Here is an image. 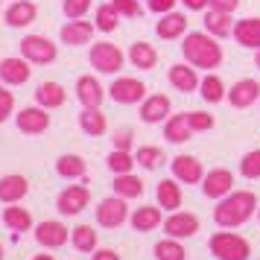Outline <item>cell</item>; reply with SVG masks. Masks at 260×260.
Returning <instances> with one entry per match:
<instances>
[{
	"label": "cell",
	"instance_id": "obj_1",
	"mask_svg": "<svg viewBox=\"0 0 260 260\" xmlns=\"http://www.w3.org/2000/svg\"><path fill=\"white\" fill-rule=\"evenodd\" d=\"M181 50H184V59L193 68L211 71V68H219V61H222V47L211 38V32H190V36H184Z\"/></svg>",
	"mask_w": 260,
	"mask_h": 260
},
{
	"label": "cell",
	"instance_id": "obj_2",
	"mask_svg": "<svg viewBox=\"0 0 260 260\" xmlns=\"http://www.w3.org/2000/svg\"><path fill=\"white\" fill-rule=\"evenodd\" d=\"M254 208H257L254 193L240 190V193H231L228 199H222L216 205L213 219H216V225H222V228H237V225H243L248 216L254 213Z\"/></svg>",
	"mask_w": 260,
	"mask_h": 260
},
{
	"label": "cell",
	"instance_id": "obj_3",
	"mask_svg": "<svg viewBox=\"0 0 260 260\" xmlns=\"http://www.w3.org/2000/svg\"><path fill=\"white\" fill-rule=\"evenodd\" d=\"M211 251L219 260H248L251 246H248L246 237L231 234V231H219L211 237Z\"/></svg>",
	"mask_w": 260,
	"mask_h": 260
},
{
	"label": "cell",
	"instance_id": "obj_4",
	"mask_svg": "<svg viewBox=\"0 0 260 260\" xmlns=\"http://www.w3.org/2000/svg\"><path fill=\"white\" fill-rule=\"evenodd\" d=\"M123 61H126V56H123V50H120L117 44L100 41V44L91 47V64H94L100 73H117L120 68H123Z\"/></svg>",
	"mask_w": 260,
	"mask_h": 260
},
{
	"label": "cell",
	"instance_id": "obj_5",
	"mask_svg": "<svg viewBox=\"0 0 260 260\" xmlns=\"http://www.w3.org/2000/svg\"><path fill=\"white\" fill-rule=\"evenodd\" d=\"M21 53H24V59L36 61V64H50V61H56V44L44 36H26L21 41Z\"/></svg>",
	"mask_w": 260,
	"mask_h": 260
},
{
	"label": "cell",
	"instance_id": "obj_6",
	"mask_svg": "<svg viewBox=\"0 0 260 260\" xmlns=\"http://www.w3.org/2000/svg\"><path fill=\"white\" fill-rule=\"evenodd\" d=\"M126 216H129V208H126L123 196L120 199H103L100 208H96V219L106 228H120V225L126 222Z\"/></svg>",
	"mask_w": 260,
	"mask_h": 260
},
{
	"label": "cell",
	"instance_id": "obj_7",
	"mask_svg": "<svg viewBox=\"0 0 260 260\" xmlns=\"http://www.w3.org/2000/svg\"><path fill=\"white\" fill-rule=\"evenodd\" d=\"M88 199H91V193H88V187H82V184H76V187H68L59 193V211L64 213V216H73V213H79L88 208Z\"/></svg>",
	"mask_w": 260,
	"mask_h": 260
},
{
	"label": "cell",
	"instance_id": "obj_8",
	"mask_svg": "<svg viewBox=\"0 0 260 260\" xmlns=\"http://www.w3.org/2000/svg\"><path fill=\"white\" fill-rule=\"evenodd\" d=\"M108 91H111V100H114V103L132 106V103H138V100L146 96V85L138 82V79H117Z\"/></svg>",
	"mask_w": 260,
	"mask_h": 260
},
{
	"label": "cell",
	"instance_id": "obj_9",
	"mask_svg": "<svg viewBox=\"0 0 260 260\" xmlns=\"http://www.w3.org/2000/svg\"><path fill=\"white\" fill-rule=\"evenodd\" d=\"M36 240L41 243V246L47 248H59L68 243V225L56 222V219H47V222H41L36 228Z\"/></svg>",
	"mask_w": 260,
	"mask_h": 260
},
{
	"label": "cell",
	"instance_id": "obj_10",
	"mask_svg": "<svg viewBox=\"0 0 260 260\" xmlns=\"http://www.w3.org/2000/svg\"><path fill=\"white\" fill-rule=\"evenodd\" d=\"M257 96H260L257 79H240V82H234L231 85V91H228V100H231V106L234 108H248Z\"/></svg>",
	"mask_w": 260,
	"mask_h": 260
},
{
	"label": "cell",
	"instance_id": "obj_11",
	"mask_svg": "<svg viewBox=\"0 0 260 260\" xmlns=\"http://www.w3.org/2000/svg\"><path fill=\"white\" fill-rule=\"evenodd\" d=\"M173 176L178 178V181H184V184H196V181H202V164L199 158H193V155H178V158H173Z\"/></svg>",
	"mask_w": 260,
	"mask_h": 260
},
{
	"label": "cell",
	"instance_id": "obj_12",
	"mask_svg": "<svg viewBox=\"0 0 260 260\" xmlns=\"http://www.w3.org/2000/svg\"><path fill=\"white\" fill-rule=\"evenodd\" d=\"M29 73H32V68H29V59H3L0 61V79L9 85H24L26 79H29Z\"/></svg>",
	"mask_w": 260,
	"mask_h": 260
},
{
	"label": "cell",
	"instance_id": "obj_13",
	"mask_svg": "<svg viewBox=\"0 0 260 260\" xmlns=\"http://www.w3.org/2000/svg\"><path fill=\"white\" fill-rule=\"evenodd\" d=\"M164 231L170 237H176V240H181V237H193L196 231H199V219L193 216V213H181L176 211L170 219L164 222Z\"/></svg>",
	"mask_w": 260,
	"mask_h": 260
},
{
	"label": "cell",
	"instance_id": "obj_14",
	"mask_svg": "<svg viewBox=\"0 0 260 260\" xmlns=\"http://www.w3.org/2000/svg\"><path fill=\"white\" fill-rule=\"evenodd\" d=\"M76 96H79V103L85 108H100V103L106 100V91H103V85L96 82L94 76H79V82H76Z\"/></svg>",
	"mask_w": 260,
	"mask_h": 260
},
{
	"label": "cell",
	"instance_id": "obj_15",
	"mask_svg": "<svg viewBox=\"0 0 260 260\" xmlns=\"http://www.w3.org/2000/svg\"><path fill=\"white\" fill-rule=\"evenodd\" d=\"M231 187H234V176H231L228 170H213V173H208L205 184H202L205 196H211V199L228 196V193H231Z\"/></svg>",
	"mask_w": 260,
	"mask_h": 260
},
{
	"label": "cell",
	"instance_id": "obj_16",
	"mask_svg": "<svg viewBox=\"0 0 260 260\" xmlns=\"http://www.w3.org/2000/svg\"><path fill=\"white\" fill-rule=\"evenodd\" d=\"M50 126V114L44 108H24L18 114V129L26 132V135H38Z\"/></svg>",
	"mask_w": 260,
	"mask_h": 260
},
{
	"label": "cell",
	"instance_id": "obj_17",
	"mask_svg": "<svg viewBox=\"0 0 260 260\" xmlns=\"http://www.w3.org/2000/svg\"><path fill=\"white\" fill-rule=\"evenodd\" d=\"M167 114H170V96L152 94V96H146V100H143V106H141L143 123H161Z\"/></svg>",
	"mask_w": 260,
	"mask_h": 260
},
{
	"label": "cell",
	"instance_id": "obj_18",
	"mask_svg": "<svg viewBox=\"0 0 260 260\" xmlns=\"http://www.w3.org/2000/svg\"><path fill=\"white\" fill-rule=\"evenodd\" d=\"M26 184L24 176H3L0 178V202H6V205H15V202H21L26 196Z\"/></svg>",
	"mask_w": 260,
	"mask_h": 260
},
{
	"label": "cell",
	"instance_id": "obj_19",
	"mask_svg": "<svg viewBox=\"0 0 260 260\" xmlns=\"http://www.w3.org/2000/svg\"><path fill=\"white\" fill-rule=\"evenodd\" d=\"M94 36V24H88V21H68V24L61 26V41L64 44H88Z\"/></svg>",
	"mask_w": 260,
	"mask_h": 260
},
{
	"label": "cell",
	"instance_id": "obj_20",
	"mask_svg": "<svg viewBox=\"0 0 260 260\" xmlns=\"http://www.w3.org/2000/svg\"><path fill=\"white\" fill-rule=\"evenodd\" d=\"M36 3H29V0H15L12 6L6 9V21H9V26H29L32 21H36Z\"/></svg>",
	"mask_w": 260,
	"mask_h": 260
},
{
	"label": "cell",
	"instance_id": "obj_21",
	"mask_svg": "<svg viewBox=\"0 0 260 260\" xmlns=\"http://www.w3.org/2000/svg\"><path fill=\"white\" fill-rule=\"evenodd\" d=\"M36 100L41 108H59V106H64L68 94H64V88L59 82H41L36 88Z\"/></svg>",
	"mask_w": 260,
	"mask_h": 260
},
{
	"label": "cell",
	"instance_id": "obj_22",
	"mask_svg": "<svg viewBox=\"0 0 260 260\" xmlns=\"http://www.w3.org/2000/svg\"><path fill=\"white\" fill-rule=\"evenodd\" d=\"M234 38L243 47L260 50V18H243V21L234 26Z\"/></svg>",
	"mask_w": 260,
	"mask_h": 260
},
{
	"label": "cell",
	"instance_id": "obj_23",
	"mask_svg": "<svg viewBox=\"0 0 260 260\" xmlns=\"http://www.w3.org/2000/svg\"><path fill=\"white\" fill-rule=\"evenodd\" d=\"M129 61L135 68H141V71H152L155 64H158V53H155L152 44H146V41H135L129 47Z\"/></svg>",
	"mask_w": 260,
	"mask_h": 260
},
{
	"label": "cell",
	"instance_id": "obj_24",
	"mask_svg": "<svg viewBox=\"0 0 260 260\" xmlns=\"http://www.w3.org/2000/svg\"><path fill=\"white\" fill-rule=\"evenodd\" d=\"M184 29H187V18L184 15H178V12H167L161 21H158V26H155V32L161 38H178V36H184Z\"/></svg>",
	"mask_w": 260,
	"mask_h": 260
},
{
	"label": "cell",
	"instance_id": "obj_25",
	"mask_svg": "<svg viewBox=\"0 0 260 260\" xmlns=\"http://www.w3.org/2000/svg\"><path fill=\"white\" fill-rule=\"evenodd\" d=\"M190 135H193V129H190V123H187V114H176V117L167 120L164 138L170 143H184V141H190Z\"/></svg>",
	"mask_w": 260,
	"mask_h": 260
},
{
	"label": "cell",
	"instance_id": "obj_26",
	"mask_svg": "<svg viewBox=\"0 0 260 260\" xmlns=\"http://www.w3.org/2000/svg\"><path fill=\"white\" fill-rule=\"evenodd\" d=\"M79 126H82V132H88L91 138H100V135H106V129H108L106 114H103L100 108H85L82 114H79Z\"/></svg>",
	"mask_w": 260,
	"mask_h": 260
},
{
	"label": "cell",
	"instance_id": "obj_27",
	"mask_svg": "<svg viewBox=\"0 0 260 260\" xmlns=\"http://www.w3.org/2000/svg\"><path fill=\"white\" fill-rule=\"evenodd\" d=\"M170 82L176 85L178 91H184V94L199 88L196 71H193V68H184V64H173V68H170Z\"/></svg>",
	"mask_w": 260,
	"mask_h": 260
},
{
	"label": "cell",
	"instance_id": "obj_28",
	"mask_svg": "<svg viewBox=\"0 0 260 260\" xmlns=\"http://www.w3.org/2000/svg\"><path fill=\"white\" fill-rule=\"evenodd\" d=\"M158 225H161V211L152 208V205L138 208V211L132 213V228H135V231H152Z\"/></svg>",
	"mask_w": 260,
	"mask_h": 260
},
{
	"label": "cell",
	"instance_id": "obj_29",
	"mask_svg": "<svg viewBox=\"0 0 260 260\" xmlns=\"http://www.w3.org/2000/svg\"><path fill=\"white\" fill-rule=\"evenodd\" d=\"M205 26H208V32L216 38H225L231 36V12H219V9H211L208 12V18H205Z\"/></svg>",
	"mask_w": 260,
	"mask_h": 260
},
{
	"label": "cell",
	"instance_id": "obj_30",
	"mask_svg": "<svg viewBox=\"0 0 260 260\" xmlns=\"http://www.w3.org/2000/svg\"><path fill=\"white\" fill-rule=\"evenodd\" d=\"M158 202H161V208H167V211H176L178 205H181V187H178L173 178H164L158 184Z\"/></svg>",
	"mask_w": 260,
	"mask_h": 260
},
{
	"label": "cell",
	"instance_id": "obj_31",
	"mask_svg": "<svg viewBox=\"0 0 260 260\" xmlns=\"http://www.w3.org/2000/svg\"><path fill=\"white\" fill-rule=\"evenodd\" d=\"M56 173L61 178H79V176H85V161L79 155H61L56 161Z\"/></svg>",
	"mask_w": 260,
	"mask_h": 260
},
{
	"label": "cell",
	"instance_id": "obj_32",
	"mask_svg": "<svg viewBox=\"0 0 260 260\" xmlns=\"http://www.w3.org/2000/svg\"><path fill=\"white\" fill-rule=\"evenodd\" d=\"M114 190H117L123 199H132V196H141L143 193V181L132 173H123V176L114 178Z\"/></svg>",
	"mask_w": 260,
	"mask_h": 260
},
{
	"label": "cell",
	"instance_id": "obj_33",
	"mask_svg": "<svg viewBox=\"0 0 260 260\" xmlns=\"http://www.w3.org/2000/svg\"><path fill=\"white\" fill-rule=\"evenodd\" d=\"M3 222L9 225L12 231H29L32 216H29L26 208H6V211H3Z\"/></svg>",
	"mask_w": 260,
	"mask_h": 260
},
{
	"label": "cell",
	"instance_id": "obj_34",
	"mask_svg": "<svg viewBox=\"0 0 260 260\" xmlns=\"http://www.w3.org/2000/svg\"><path fill=\"white\" fill-rule=\"evenodd\" d=\"M71 237H73V246L79 251H94L96 248V231L91 225H76L71 231Z\"/></svg>",
	"mask_w": 260,
	"mask_h": 260
},
{
	"label": "cell",
	"instance_id": "obj_35",
	"mask_svg": "<svg viewBox=\"0 0 260 260\" xmlns=\"http://www.w3.org/2000/svg\"><path fill=\"white\" fill-rule=\"evenodd\" d=\"M155 257L158 260H184L187 251H184V246L176 243V237H173V240H161V243L155 246Z\"/></svg>",
	"mask_w": 260,
	"mask_h": 260
},
{
	"label": "cell",
	"instance_id": "obj_36",
	"mask_svg": "<svg viewBox=\"0 0 260 260\" xmlns=\"http://www.w3.org/2000/svg\"><path fill=\"white\" fill-rule=\"evenodd\" d=\"M202 96L208 100V103H219V100H225V85L219 76H205L202 79Z\"/></svg>",
	"mask_w": 260,
	"mask_h": 260
},
{
	"label": "cell",
	"instance_id": "obj_37",
	"mask_svg": "<svg viewBox=\"0 0 260 260\" xmlns=\"http://www.w3.org/2000/svg\"><path fill=\"white\" fill-rule=\"evenodd\" d=\"M117 9H114V3H106V6H100L96 9V29H103V32H114L117 29Z\"/></svg>",
	"mask_w": 260,
	"mask_h": 260
},
{
	"label": "cell",
	"instance_id": "obj_38",
	"mask_svg": "<svg viewBox=\"0 0 260 260\" xmlns=\"http://www.w3.org/2000/svg\"><path fill=\"white\" fill-rule=\"evenodd\" d=\"M108 167H111V173L123 176V173H132V167H135V158H132L126 149H114V152L108 155Z\"/></svg>",
	"mask_w": 260,
	"mask_h": 260
},
{
	"label": "cell",
	"instance_id": "obj_39",
	"mask_svg": "<svg viewBox=\"0 0 260 260\" xmlns=\"http://www.w3.org/2000/svg\"><path fill=\"white\" fill-rule=\"evenodd\" d=\"M141 167H146V170H155V167L164 161V152L158 149V146H143V149H138V158H135Z\"/></svg>",
	"mask_w": 260,
	"mask_h": 260
},
{
	"label": "cell",
	"instance_id": "obj_40",
	"mask_svg": "<svg viewBox=\"0 0 260 260\" xmlns=\"http://www.w3.org/2000/svg\"><path fill=\"white\" fill-rule=\"evenodd\" d=\"M240 170H243V176L246 178H260V149L248 152L246 158L240 161Z\"/></svg>",
	"mask_w": 260,
	"mask_h": 260
},
{
	"label": "cell",
	"instance_id": "obj_41",
	"mask_svg": "<svg viewBox=\"0 0 260 260\" xmlns=\"http://www.w3.org/2000/svg\"><path fill=\"white\" fill-rule=\"evenodd\" d=\"M187 123L193 132H208L213 129V117L211 114H205V111H187Z\"/></svg>",
	"mask_w": 260,
	"mask_h": 260
},
{
	"label": "cell",
	"instance_id": "obj_42",
	"mask_svg": "<svg viewBox=\"0 0 260 260\" xmlns=\"http://www.w3.org/2000/svg\"><path fill=\"white\" fill-rule=\"evenodd\" d=\"M88 9H91V0H64V15L73 21H79Z\"/></svg>",
	"mask_w": 260,
	"mask_h": 260
},
{
	"label": "cell",
	"instance_id": "obj_43",
	"mask_svg": "<svg viewBox=\"0 0 260 260\" xmlns=\"http://www.w3.org/2000/svg\"><path fill=\"white\" fill-rule=\"evenodd\" d=\"M114 3V9L120 15H129V18H138L141 15V6H138V0H111Z\"/></svg>",
	"mask_w": 260,
	"mask_h": 260
},
{
	"label": "cell",
	"instance_id": "obj_44",
	"mask_svg": "<svg viewBox=\"0 0 260 260\" xmlns=\"http://www.w3.org/2000/svg\"><path fill=\"white\" fill-rule=\"evenodd\" d=\"M12 106H15L12 94H9V91H3V94H0V123H3V120H9V114H12Z\"/></svg>",
	"mask_w": 260,
	"mask_h": 260
},
{
	"label": "cell",
	"instance_id": "obj_45",
	"mask_svg": "<svg viewBox=\"0 0 260 260\" xmlns=\"http://www.w3.org/2000/svg\"><path fill=\"white\" fill-rule=\"evenodd\" d=\"M129 146H132V132L129 129L114 132V149H126L129 152Z\"/></svg>",
	"mask_w": 260,
	"mask_h": 260
},
{
	"label": "cell",
	"instance_id": "obj_46",
	"mask_svg": "<svg viewBox=\"0 0 260 260\" xmlns=\"http://www.w3.org/2000/svg\"><path fill=\"white\" fill-rule=\"evenodd\" d=\"M208 6L211 9H219V12H237L240 0H208Z\"/></svg>",
	"mask_w": 260,
	"mask_h": 260
},
{
	"label": "cell",
	"instance_id": "obj_47",
	"mask_svg": "<svg viewBox=\"0 0 260 260\" xmlns=\"http://www.w3.org/2000/svg\"><path fill=\"white\" fill-rule=\"evenodd\" d=\"M173 6H176V0H149V9L158 15H167L173 12Z\"/></svg>",
	"mask_w": 260,
	"mask_h": 260
},
{
	"label": "cell",
	"instance_id": "obj_48",
	"mask_svg": "<svg viewBox=\"0 0 260 260\" xmlns=\"http://www.w3.org/2000/svg\"><path fill=\"white\" fill-rule=\"evenodd\" d=\"M94 260H120V254L114 248H100V251H94Z\"/></svg>",
	"mask_w": 260,
	"mask_h": 260
},
{
	"label": "cell",
	"instance_id": "obj_49",
	"mask_svg": "<svg viewBox=\"0 0 260 260\" xmlns=\"http://www.w3.org/2000/svg\"><path fill=\"white\" fill-rule=\"evenodd\" d=\"M184 6H187V9H196V12H199V9H205V6H208V0H184Z\"/></svg>",
	"mask_w": 260,
	"mask_h": 260
},
{
	"label": "cell",
	"instance_id": "obj_50",
	"mask_svg": "<svg viewBox=\"0 0 260 260\" xmlns=\"http://www.w3.org/2000/svg\"><path fill=\"white\" fill-rule=\"evenodd\" d=\"M36 260H53V257H50V254H38Z\"/></svg>",
	"mask_w": 260,
	"mask_h": 260
},
{
	"label": "cell",
	"instance_id": "obj_51",
	"mask_svg": "<svg viewBox=\"0 0 260 260\" xmlns=\"http://www.w3.org/2000/svg\"><path fill=\"white\" fill-rule=\"evenodd\" d=\"M0 260H3V246H0Z\"/></svg>",
	"mask_w": 260,
	"mask_h": 260
},
{
	"label": "cell",
	"instance_id": "obj_52",
	"mask_svg": "<svg viewBox=\"0 0 260 260\" xmlns=\"http://www.w3.org/2000/svg\"><path fill=\"white\" fill-rule=\"evenodd\" d=\"M257 68H260V53H257Z\"/></svg>",
	"mask_w": 260,
	"mask_h": 260
},
{
	"label": "cell",
	"instance_id": "obj_53",
	"mask_svg": "<svg viewBox=\"0 0 260 260\" xmlns=\"http://www.w3.org/2000/svg\"><path fill=\"white\" fill-rule=\"evenodd\" d=\"M0 94H3V88H0Z\"/></svg>",
	"mask_w": 260,
	"mask_h": 260
}]
</instances>
